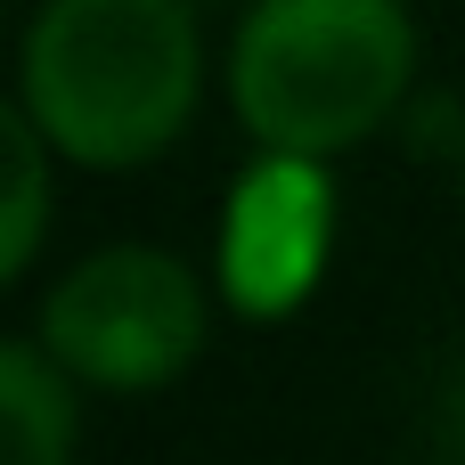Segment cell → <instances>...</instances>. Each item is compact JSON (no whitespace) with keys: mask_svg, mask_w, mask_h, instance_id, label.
<instances>
[{"mask_svg":"<svg viewBox=\"0 0 465 465\" xmlns=\"http://www.w3.org/2000/svg\"><path fill=\"white\" fill-rule=\"evenodd\" d=\"M74 441H82L74 376L49 360V343L0 335V465H74Z\"/></svg>","mask_w":465,"mask_h":465,"instance_id":"obj_5","label":"cell"},{"mask_svg":"<svg viewBox=\"0 0 465 465\" xmlns=\"http://www.w3.org/2000/svg\"><path fill=\"white\" fill-rule=\"evenodd\" d=\"M433 450H441V465H465V360L450 368V384L433 401Z\"/></svg>","mask_w":465,"mask_h":465,"instance_id":"obj_7","label":"cell"},{"mask_svg":"<svg viewBox=\"0 0 465 465\" xmlns=\"http://www.w3.org/2000/svg\"><path fill=\"white\" fill-rule=\"evenodd\" d=\"M213 327L204 278L163 245H106L74 262L41 302L49 360L90 392H163L196 368Z\"/></svg>","mask_w":465,"mask_h":465,"instance_id":"obj_3","label":"cell"},{"mask_svg":"<svg viewBox=\"0 0 465 465\" xmlns=\"http://www.w3.org/2000/svg\"><path fill=\"white\" fill-rule=\"evenodd\" d=\"M335 253V188L319 155H278L262 147L253 172H237L229 213H221V302L237 319H286L319 294Z\"/></svg>","mask_w":465,"mask_h":465,"instance_id":"obj_4","label":"cell"},{"mask_svg":"<svg viewBox=\"0 0 465 465\" xmlns=\"http://www.w3.org/2000/svg\"><path fill=\"white\" fill-rule=\"evenodd\" d=\"M229 114L278 155H351L417 82L409 0H253L229 33Z\"/></svg>","mask_w":465,"mask_h":465,"instance_id":"obj_2","label":"cell"},{"mask_svg":"<svg viewBox=\"0 0 465 465\" xmlns=\"http://www.w3.org/2000/svg\"><path fill=\"white\" fill-rule=\"evenodd\" d=\"M16 98L49 131L57 163L147 172L180 147L204 98V41L188 0H41Z\"/></svg>","mask_w":465,"mask_h":465,"instance_id":"obj_1","label":"cell"},{"mask_svg":"<svg viewBox=\"0 0 465 465\" xmlns=\"http://www.w3.org/2000/svg\"><path fill=\"white\" fill-rule=\"evenodd\" d=\"M49 131L25 114V98H0V286H16L41 262L49 237Z\"/></svg>","mask_w":465,"mask_h":465,"instance_id":"obj_6","label":"cell"}]
</instances>
